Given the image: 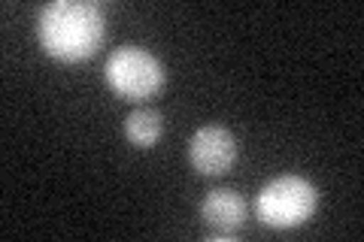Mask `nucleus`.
Returning <instances> with one entry per match:
<instances>
[{
  "label": "nucleus",
  "mask_w": 364,
  "mask_h": 242,
  "mask_svg": "<svg viewBox=\"0 0 364 242\" xmlns=\"http://www.w3.org/2000/svg\"><path fill=\"white\" fill-rule=\"evenodd\" d=\"M107 37V13L95 0H52L37 16V40L55 61H85Z\"/></svg>",
  "instance_id": "1"
},
{
  "label": "nucleus",
  "mask_w": 364,
  "mask_h": 242,
  "mask_svg": "<svg viewBox=\"0 0 364 242\" xmlns=\"http://www.w3.org/2000/svg\"><path fill=\"white\" fill-rule=\"evenodd\" d=\"M316 203H318V191L310 179L279 176V179H270L258 191L255 212L267 227L289 230V227L304 224L316 212Z\"/></svg>",
  "instance_id": "2"
},
{
  "label": "nucleus",
  "mask_w": 364,
  "mask_h": 242,
  "mask_svg": "<svg viewBox=\"0 0 364 242\" xmlns=\"http://www.w3.org/2000/svg\"><path fill=\"white\" fill-rule=\"evenodd\" d=\"M164 64L143 45H119L107 57V85L124 100H149L164 88Z\"/></svg>",
  "instance_id": "3"
},
{
  "label": "nucleus",
  "mask_w": 364,
  "mask_h": 242,
  "mask_svg": "<svg viewBox=\"0 0 364 242\" xmlns=\"http://www.w3.org/2000/svg\"><path fill=\"white\" fill-rule=\"evenodd\" d=\"M188 160L200 176H219L237 164V136L219 124L198 128L188 140Z\"/></svg>",
  "instance_id": "4"
},
{
  "label": "nucleus",
  "mask_w": 364,
  "mask_h": 242,
  "mask_svg": "<svg viewBox=\"0 0 364 242\" xmlns=\"http://www.w3.org/2000/svg\"><path fill=\"white\" fill-rule=\"evenodd\" d=\"M203 224L213 230V236H234L246 221V203L231 188H215L200 203Z\"/></svg>",
  "instance_id": "5"
},
{
  "label": "nucleus",
  "mask_w": 364,
  "mask_h": 242,
  "mask_svg": "<svg viewBox=\"0 0 364 242\" xmlns=\"http://www.w3.org/2000/svg\"><path fill=\"white\" fill-rule=\"evenodd\" d=\"M164 133V119L161 112L155 109H134L128 119H124V136L128 143L136 145V148H149L161 140Z\"/></svg>",
  "instance_id": "6"
}]
</instances>
